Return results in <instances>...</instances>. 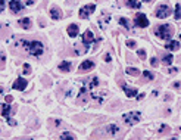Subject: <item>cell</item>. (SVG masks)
I'll return each mask as SVG.
<instances>
[{"label": "cell", "mask_w": 181, "mask_h": 140, "mask_svg": "<svg viewBox=\"0 0 181 140\" xmlns=\"http://www.w3.org/2000/svg\"><path fill=\"white\" fill-rule=\"evenodd\" d=\"M19 44L24 46V49H25L30 55H33V56H41L43 52H44V46H43V43H40V41H25V40H21Z\"/></svg>", "instance_id": "6da1fadb"}, {"label": "cell", "mask_w": 181, "mask_h": 140, "mask_svg": "<svg viewBox=\"0 0 181 140\" xmlns=\"http://www.w3.org/2000/svg\"><path fill=\"white\" fill-rule=\"evenodd\" d=\"M155 35L162 40H170L172 35V27L170 24H160L155 28Z\"/></svg>", "instance_id": "7a4b0ae2"}, {"label": "cell", "mask_w": 181, "mask_h": 140, "mask_svg": "<svg viewBox=\"0 0 181 140\" xmlns=\"http://www.w3.org/2000/svg\"><path fill=\"white\" fill-rule=\"evenodd\" d=\"M140 118H141V114L140 112H137V111H133V112H128V114H124V122L127 125H134L137 124L138 121H140Z\"/></svg>", "instance_id": "3957f363"}, {"label": "cell", "mask_w": 181, "mask_h": 140, "mask_svg": "<svg viewBox=\"0 0 181 140\" xmlns=\"http://www.w3.org/2000/svg\"><path fill=\"white\" fill-rule=\"evenodd\" d=\"M171 13H172V9H171L168 5H160L156 8V11H155V15H156V18H160V19H163V18H168Z\"/></svg>", "instance_id": "277c9868"}, {"label": "cell", "mask_w": 181, "mask_h": 140, "mask_svg": "<svg viewBox=\"0 0 181 140\" xmlns=\"http://www.w3.org/2000/svg\"><path fill=\"white\" fill-rule=\"evenodd\" d=\"M94 11H96V5H86V6H82V8L79 9L78 16L81 19H87Z\"/></svg>", "instance_id": "5b68a950"}, {"label": "cell", "mask_w": 181, "mask_h": 140, "mask_svg": "<svg viewBox=\"0 0 181 140\" xmlns=\"http://www.w3.org/2000/svg\"><path fill=\"white\" fill-rule=\"evenodd\" d=\"M134 22L140 28H146L147 25H149V19H147V16L144 13H137L136 16H134Z\"/></svg>", "instance_id": "8992f818"}, {"label": "cell", "mask_w": 181, "mask_h": 140, "mask_svg": "<svg viewBox=\"0 0 181 140\" xmlns=\"http://www.w3.org/2000/svg\"><path fill=\"white\" fill-rule=\"evenodd\" d=\"M9 9L12 11V13H18V12L24 11V5L19 0H11L9 2Z\"/></svg>", "instance_id": "52a82bcc"}, {"label": "cell", "mask_w": 181, "mask_h": 140, "mask_svg": "<svg viewBox=\"0 0 181 140\" xmlns=\"http://www.w3.org/2000/svg\"><path fill=\"white\" fill-rule=\"evenodd\" d=\"M93 41H94V34H93L91 30H87V31L82 34V44H84V46H89Z\"/></svg>", "instance_id": "ba28073f"}, {"label": "cell", "mask_w": 181, "mask_h": 140, "mask_svg": "<svg viewBox=\"0 0 181 140\" xmlns=\"http://www.w3.org/2000/svg\"><path fill=\"white\" fill-rule=\"evenodd\" d=\"M94 68V62L93 60H84L81 65H79L78 71L79 72H86V71H91Z\"/></svg>", "instance_id": "9c48e42d"}, {"label": "cell", "mask_w": 181, "mask_h": 140, "mask_svg": "<svg viewBox=\"0 0 181 140\" xmlns=\"http://www.w3.org/2000/svg\"><path fill=\"white\" fill-rule=\"evenodd\" d=\"M0 112H2V115L5 118H8V117H11V114L15 112V109H11V106L5 105V103H0Z\"/></svg>", "instance_id": "30bf717a"}, {"label": "cell", "mask_w": 181, "mask_h": 140, "mask_svg": "<svg viewBox=\"0 0 181 140\" xmlns=\"http://www.w3.org/2000/svg\"><path fill=\"white\" fill-rule=\"evenodd\" d=\"M27 80H24V78H18L16 81L13 83V89L15 90H25V87H27Z\"/></svg>", "instance_id": "8fae6325"}, {"label": "cell", "mask_w": 181, "mask_h": 140, "mask_svg": "<svg viewBox=\"0 0 181 140\" xmlns=\"http://www.w3.org/2000/svg\"><path fill=\"white\" fill-rule=\"evenodd\" d=\"M121 87H122V90L125 92V94L128 96V97H134L137 94V89H131V87H128V86H125L124 83L121 81Z\"/></svg>", "instance_id": "7c38bea8"}, {"label": "cell", "mask_w": 181, "mask_h": 140, "mask_svg": "<svg viewBox=\"0 0 181 140\" xmlns=\"http://www.w3.org/2000/svg\"><path fill=\"white\" fill-rule=\"evenodd\" d=\"M68 35L69 37H77L78 35V25L77 24H71L68 27Z\"/></svg>", "instance_id": "4fadbf2b"}, {"label": "cell", "mask_w": 181, "mask_h": 140, "mask_svg": "<svg viewBox=\"0 0 181 140\" xmlns=\"http://www.w3.org/2000/svg\"><path fill=\"white\" fill-rule=\"evenodd\" d=\"M71 67H72V63L71 62H68V60H63V62H60L59 63V71H62V72H68L69 70H71Z\"/></svg>", "instance_id": "5bb4252c"}, {"label": "cell", "mask_w": 181, "mask_h": 140, "mask_svg": "<svg viewBox=\"0 0 181 140\" xmlns=\"http://www.w3.org/2000/svg\"><path fill=\"white\" fill-rule=\"evenodd\" d=\"M50 16H52V19H60L62 18V12L59 8H52V11H50Z\"/></svg>", "instance_id": "9a60e30c"}, {"label": "cell", "mask_w": 181, "mask_h": 140, "mask_svg": "<svg viewBox=\"0 0 181 140\" xmlns=\"http://www.w3.org/2000/svg\"><path fill=\"white\" fill-rule=\"evenodd\" d=\"M18 25H19L21 28H24V30H30V28H31V21H30L28 18H24V19H19V21H18Z\"/></svg>", "instance_id": "2e32d148"}, {"label": "cell", "mask_w": 181, "mask_h": 140, "mask_svg": "<svg viewBox=\"0 0 181 140\" xmlns=\"http://www.w3.org/2000/svg\"><path fill=\"white\" fill-rule=\"evenodd\" d=\"M165 49H168V50H178V49H180V43H178V41H174V40H170V41L165 44Z\"/></svg>", "instance_id": "e0dca14e"}, {"label": "cell", "mask_w": 181, "mask_h": 140, "mask_svg": "<svg viewBox=\"0 0 181 140\" xmlns=\"http://www.w3.org/2000/svg\"><path fill=\"white\" fill-rule=\"evenodd\" d=\"M118 131H119V127H118L116 124H112V125H108V127H106V133H108L109 136L118 134Z\"/></svg>", "instance_id": "ac0fdd59"}, {"label": "cell", "mask_w": 181, "mask_h": 140, "mask_svg": "<svg viewBox=\"0 0 181 140\" xmlns=\"http://www.w3.org/2000/svg\"><path fill=\"white\" fill-rule=\"evenodd\" d=\"M125 3L128 8H133V9H140V6H141V3L138 0H127Z\"/></svg>", "instance_id": "d6986e66"}, {"label": "cell", "mask_w": 181, "mask_h": 140, "mask_svg": "<svg viewBox=\"0 0 181 140\" xmlns=\"http://www.w3.org/2000/svg\"><path fill=\"white\" fill-rule=\"evenodd\" d=\"M89 99H90V94H86V93H79L78 96V103H81V105H84V103H87L89 102Z\"/></svg>", "instance_id": "ffe728a7"}, {"label": "cell", "mask_w": 181, "mask_h": 140, "mask_svg": "<svg viewBox=\"0 0 181 140\" xmlns=\"http://www.w3.org/2000/svg\"><path fill=\"white\" fill-rule=\"evenodd\" d=\"M127 74H130V75H134V77H138L140 75V71L137 70V68H133V67H128L127 70H125Z\"/></svg>", "instance_id": "44dd1931"}, {"label": "cell", "mask_w": 181, "mask_h": 140, "mask_svg": "<svg viewBox=\"0 0 181 140\" xmlns=\"http://www.w3.org/2000/svg\"><path fill=\"white\" fill-rule=\"evenodd\" d=\"M174 18L175 19H181V5L177 3L175 5V12H174Z\"/></svg>", "instance_id": "7402d4cb"}, {"label": "cell", "mask_w": 181, "mask_h": 140, "mask_svg": "<svg viewBox=\"0 0 181 140\" xmlns=\"http://www.w3.org/2000/svg\"><path fill=\"white\" fill-rule=\"evenodd\" d=\"M87 52V46H79V44H75V53L77 55H82Z\"/></svg>", "instance_id": "603a6c76"}, {"label": "cell", "mask_w": 181, "mask_h": 140, "mask_svg": "<svg viewBox=\"0 0 181 140\" xmlns=\"http://www.w3.org/2000/svg\"><path fill=\"white\" fill-rule=\"evenodd\" d=\"M119 24L124 27V28H127V30H131V25H130V21L127 19V18H119Z\"/></svg>", "instance_id": "cb8c5ba5"}, {"label": "cell", "mask_w": 181, "mask_h": 140, "mask_svg": "<svg viewBox=\"0 0 181 140\" xmlns=\"http://www.w3.org/2000/svg\"><path fill=\"white\" fill-rule=\"evenodd\" d=\"M172 55H165V56H162V63H165V65H171L172 63Z\"/></svg>", "instance_id": "d4e9b609"}, {"label": "cell", "mask_w": 181, "mask_h": 140, "mask_svg": "<svg viewBox=\"0 0 181 140\" xmlns=\"http://www.w3.org/2000/svg\"><path fill=\"white\" fill-rule=\"evenodd\" d=\"M9 33V28L6 27V25H3V24H0V37H5V35Z\"/></svg>", "instance_id": "484cf974"}, {"label": "cell", "mask_w": 181, "mask_h": 140, "mask_svg": "<svg viewBox=\"0 0 181 140\" xmlns=\"http://www.w3.org/2000/svg\"><path fill=\"white\" fill-rule=\"evenodd\" d=\"M143 77H144L146 81H152L153 80V74L150 71H143Z\"/></svg>", "instance_id": "4316f807"}, {"label": "cell", "mask_w": 181, "mask_h": 140, "mask_svg": "<svg viewBox=\"0 0 181 140\" xmlns=\"http://www.w3.org/2000/svg\"><path fill=\"white\" fill-rule=\"evenodd\" d=\"M5 63H6V55L3 52H0V70L5 68Z\"/></svg>", "instance_id": "83f0119b"}, {"label": "cell", "mask_w": 181, "mask_h": 140, "mask_svg": "<svg viewBox=\"0 0 181 140\" xmlns=\"http://www.w3.org/2000/svg\"><path fill=\"white\" fill-rule=\"evenodd\" d=\"M89 86H90L91 89H93V87H97V86H99V78H97V77H93Z\"/></svg>", "instance_id": "f1b7e54d"}, {"label": "cell", "mask_w": 181, "mask_h": 140, "mask_svg": "<svg viewBox=\"0 0 181 140\" xmlns=\"http://www.w3.org/2000/svg\"><path fill=\"white\" fill-rule=\"evenodd\" d=\"M127 47H128V49H136L137 43L134 40H127Z\"/></svg>", "instance_id": "f546056e"}, {"label": "cell", "mask_w": 181, "mask_h": 140, "mask_svg": "<svg viewBox=\"0 0 181 140\" xmlns=\"http://www.w3.org/2000/svg\"><path fill=\"white\" fill-rule=\"evenodd\" d=\"M60 139H75V136L72 134V133H63V134H60Z\"/></svg>", "instance_id": "4dcf8cb0"}, {"label": "cell", "mask_w": 181, "mask_h": 140, "mask_svg": "<svg viewBox=\"0 0 181 140\" xmlns=\"http://www.w3.org/2000/svg\"><path fill=\"white\" fill-rule=\"evenodd\" d=\"M24 74H25V75L31 74V67H30L28 63H24Z\"/></svg>", "instance_id": "1f68e13d"}, {"label": "cell", "mask_w": 181, "mask_h": 140, "mask_svg": "<svg viewBox=\"0 0 181 140\" xmlns=\"http://www.w3.org/2000/svg\"><path fill=\"white\" fill-rule=\"evenodd\" d=\"M168 131H170V127H168V125H165V124L159 127V133H160V134H162V133H168Z\"/></svg>", "instance_id": "d6a6232c"}, {"label": "cell", "mask_w": 181, "mask_h": 140, "mask_svg": "<svg viewBox=\"0 0 181 140\" xmlns=\"http://www.w3.org/2000/svg\"><path fill=\"white\" fill-rule=\"evenodd\" d=\"M138 56H140V59H146V52L143 49H140L138 50Z\"/></svg>", "instance_id": "836d02e7"}, {"label": "cell", "mask_w": 181, "mask_h": 140, "mask_svg": "<svg viewBox=\"0 0 181 140\" xmlns=\"http://www.w3.org/2000/svg\"><path fill=\"white\" fill-rule=\"evenodd\" d=\"M150 63H152V67H158V59L156 58H152V60H150Z\"/></svg>", "instance_id": "e575fe53"}, {"label": "cell", "mask_w": 181, "mask_h": 140, "mask_svg": "<svg viewBox=\"0 0 181 140\" xmlns=\"http://www.w3.org/2000/svg\"><path fill=\"white\" fill-rule=\"evenodd\" d=\"M6 121H8V124H11V125H16V122H15L13 119H11V118H9V117L6 118Z\"/></svg>", "instance_id": "d590c367"}, {"label": "cell", "mask_w": 181, "mask_h": 140, "mask_svg": "<svg viewBox=\"0 0 181 140\" xmlns=\"http://www.w3.org/2000/svg\"><path fill=\"white\" fill-rule=\"evenodd\" d=\"M3 9H5V2L0 0V12H3Z\"/></svg>", "instance_id": "8d00e7d4"}, {"label": "cell", "mask_w": 181, "mask_h": 140, "mask_svg": "<svg viewBox=\"0 0 181 140\" xmlns=\"http://www.w3.org/2000/svg\"><path fill=\"white\" fill-rule=\"evenodd\" d=\"M105 60H106V62H111V55H109V53L105 55Z\"/></svg>", "instance_id": "74e56055"}, {"label": "cell", "mask_w": 181, "mask_h": 140, "mask_svg": "<svg viewBox=\"0 0 181 140\" xmlns=\"http://www.w3.org/2000/svg\"><path fill=\"white\" fill-rule=\"evenodd\" d=\"M12 100H13V97H12V96H9V94H8V96H6V102H8V103H11Z\"/></svg>", "instance_id": "f35d334b"}, {"label": "cell", "mask_w": 181, "mask_h": 140, "mask_svg": "<svg viewBox=\"0 0 181 140\" xmlns=\"http://www.w3.org/2000/svg\"><path fill=\"white\" fill-rule=\"evenodd\" d=\"M25 3H27L28 6H31V5H34V3H35V0H27Z\"/></svg>", "instance_id": "ab89813d"}, {"label": "cell", "mask_w": 181, "mask_h": 140, "mask_svg": "<svg viewBox=\"0 0 181 140\" xmlns=\"http://www.w3.org/2000/svg\"><path fill=\"white\" fill-rule=\"evenodd\" d=\"M174 87H177V89H181V83H180V81L174 83Z\"/></svg>", "instance_id": "60d3db41"}, {"label": "cell", "mask_w": 181, "mask_h": 140, "mask_svg": "<svg viewBox=\"0 0 181 140\" xmlns=\"http://www.w3.org/2000/svg\"><path fill=\"white\" fill-rule=\"evenodd\" d=\"M170 72H171V74H175V72H177V68H171Z\"/></svg>", "instance_id": "b9f144b4"}, {"label": "cell", "mask_w": 181, "mask_h": 140, "mask_svg": "<svg viewBox=\"0 0 181 140\" xmlns=\"http://www.w3.org/2000/svg\"><path fill=\"white\" fill-rule=\"evenodd\" d=\"M144 2H149V3H150V2H152V0H144Z\"/></svg>", "instance_id": "7bdbcfd3"}]
</instances>
